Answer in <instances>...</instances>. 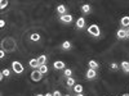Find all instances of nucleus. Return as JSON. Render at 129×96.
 <instances>
[{
  "mask_svg": "<svg viewBox=\"0 0 129 96\" xmlns=\"http://www.w3.org/2000/svg\"><path fill=\"white\" fill-rule=\"evenodd\" d=\"M76 96H84L83 94H76Z\"/></svg>",
  "mask_w": 129,
  "mask_h": 96,
  "instance_id": "nucleus-31",
  "label": "nucleus"
},
{
  "mask_svg": "<svg viewBox=\"0 0 129 96\" xmlns=\"http://www.w3.org/2000/svg\"><path fill=\"white\" fill-rule=\"evenodd\" d=\"M88 66H89V68H90V69H95V70H97V69L100 68V64L97 63L95 60H89Z\"/></svg>",
  "mask_w": 129,
  "mask_h": 96,
  "instance_id": "nucleus-15",
  "label": "nucleus"
},
{
  "mask_svg": "<svg viewBox=\"0 0 129 96\" xmlns=\"http://www.w3.org/2000/svg\"><path fill=\"white\" fill-rule=\"evenodd\" d=\"M30 40L36 42V41H39V40H40V35H39V34H32V35L30 36Z\"/></svg>",
  "mask_w": 129,
  "mask_h": 96,
  "instance_id": "nucleus-20",
  "label": "nucleus"
},
{
  "mask_svg": "<svg viewBox=\"0 0 129 96\" xmlns=\"http://www.w3.org/2000/svg\"><path fill=\"white\" fill-rule=\"evenodd\" d=\"M59 20H61V22L62 23H71L72 22V16L71 14H64V16H61L59 17Z\"/></svg>",
  "mask_w": 129,
  "mask_h": 96,
  "instance_id": "nucleus-4",
  "label": "nucleus"
},
{
  "mask_svg": "<svg viewBox=\"0 0 129 96\" xmlns=\"http://www.w3.org/2000/svg\"><path fill=\"white\" fill-rule=\"evenodd\" d=\"M71 74H72V70H71L70 68H66V69L63 70V76H64V77L70 78V77H71Z\"/></svg>",
  "mask_w": 129,
  "mask_h": 96,
  "instance_id": "nucleus-18",
  "label": "nucleus"
},
{
  "mask_svg": "<svg viewBox=\"0 0 129 96\" xmlns=\"http://www.w3.org/2000/svg\"><path fill=\"white\" fill-rule=\"evenodd\" d=\"M110 67H111L112 70H117V69H119V66H117L116 63H111V64H110Z\"/></svg>",
  "mask_w": 129,
  "mask_h": 96,
  "instance_id": "nucleus-24",
  "label": "nucleus"
},
{
  "mask_svg": "<svg viewBox=\"0 0 129 96\" xmlns=\"http://www.w3.org/2000/svg\"><path fill=\"white\" fill-rule=\"evenodd\" d=\"M120 24L123 27H129V17L128 16H124L121 19H120Z\"/></svg>",
  "mask_w": 129,
  "mask_h": 96,
  "instance_id": "nucleus-13",
  "label": "nucleus"
},
{
  "mask_svg": "<svg viewBox=\"0 0 129 96\" xmlns=\"http://www.w3.org/2000/svg\"><path fill=\"white\" fill-rule=\"evenodd\" d=\"M53 67H54V69H66V68H64V63H63V62H61V60L54 62Z\"/></svg>",
  "mask_w": 129,
  "mask_h": 96,
  "instance_id": "nucleus-11",
  "label": "nucleus"
},
{
  "mask_svg": "<svg viewBox=\"0 0 129 96\" xmlns=\"http://www.w3.org/2000/svg\"><path fill=\"white\" fill-rule=\"evenodd\" d=\"M44 96H53V94H49V92H48V94H45Z\"/></svg>",
  "mask_w": 129,
  "mask_h": 96,
  "instance_id": "nucleus-28",
  "label": "nucleus"
},
{
  "mask_svg": "<svg viewBox=\"0 0 129 96\" xmlns=\"http://www.w3.org/2000/svg\"><path fill=\"white\" fill-rule=\"evenodd\" d=\"M12 69H13V72L14 73H17V74H19V73H22L23 72V66L19 62H13L12 63Z\"/></svg>",
  "mask_w": 129,
  "mask_h": 96,
  "instance_id": "nucleus-2",
  "label": "nucleus"
},
{
  "mask_svg": "<svg viewBox=\"0 0 129 96\" xmlns=\"http://www.w3.org/2000/svg\"><path fill=\"white\" fill-rule=\"evenodd\" d=\"M47 60H48L47 55H40V56L38 58V63H39V66H45V64H47Z\"/></svg>",
  "mask_w": 129,
  "mask_h": 96,
  "instance_id": "nucleus-10",
  "label": "nucleus"
},
{
  "mask_svg": "<svg viewBox=\"0 0 129 96\" xmlns=\"http://www.w3.org/2000/svg\"><path fill=\"white\" fill-rule=\"evenodd\" d=\"M88 34L92 35L93 37H98L101 35V30H100V27L97 24H90L88 27Z\"/></svg>",
  "mask_w": 129,
  "mask_h": 96,
  "instance_id": "nucleus-1",
  "label": "nucleus"
},
{
  "mask_svg": "<svg viewBox=\"0 0 129 96\" xmlns=\"http://www.w3.org/2000/svg\"><path fill=\"white\" fill-rule=\"evenodd\" d=\"M74 91L76 94H83V86H81V84H75V86H74Z\"/></svg>",
  "mask_w": 129,
  "mask_h": 96,
  "instance_id": "nucleus-17",
  "label": "nucleus"
},
{
  "mask_svg": "<svg viewBox=\"0 0 129 96\" xmlns=\"http://www.w3.org/2000/svg\"><path fill=\"white\" fill-rule=\"evenodd\" d=\"M87 80H94V78H97V70L95 69H88V72H87Z\"/></svg>",
  "mask_w": 129,
  "mask_h": 96,
  "instance_id": "nucleus-6",
  "label": "nucleus"
},
{
  "mask_svg": "<svg viewBox=\"0 0 129 96\" xmlns=\"http://www.w3.org/2000/svg\"><path fill=\"white\" fill-rule=\"evenodd\" d=\"M120 67H121V69L124 70V73H129V62H126V60L121 62Z\"/></svg>",
  "mask_w": 129,
  "mask_h": 96,
  "instance_id": "nucleus-12",
  "label": "nucleus"
},
{
  "mask_svg": "<svg viewBox=\"0 0 129 96\" xmlns=\"http://www.w3.org/2000/svg\"><path fill=\"white\" fill-rule=\"evenodd\" d=\"M4 56H5V51H4V50L2 49V51H0V58H2V59H3Z\"/></svg>",
  "mask_w": 129,
  "mask_h": 96,
  "instance_id": "nucleus-26",
  "label": "nucleus"
},
{
  "mask_svg": "<svg viewBox=\"0 0 129 96\" xmlns=\"http://www.w3.org/2000/svg\"><path fill=\"white\" fill-rule=\"evenodd\" d=\"M64 96H71V95H64Z\"/></svg>",
  "mask_w": 129,
  "mask_h": 96,
  "instance_id": "nucleus-33",
  "label": "nucleus"
},
{
  "mask_svg": "<svg viewBox=\"0 0 129 96\" xmlns=\"http://www.w3.org/2000/svg\"><path fill=\"white\" fill-rule=\"evenodd\" d=\"M4 26H5V20H4V19H2V20H0V27L3 28Z\"/></svg>",
  "mask_w": 129,
  "mask_h": 96,
  "instance_id": "nucleus-27",
  "label": "nucleus"
},
{
  "mask_svg": "<svg viewBox=\"0 0 129 96\" xmlns=\"http://www.w3.org/2000/svg\"><path fill=\"white\" fill-rule=\"evenodd\" d=\"M53 96H62V94H61L58 90H56L54 92H53Z\"/></svg>",
  "mask_w": 129,
  "mask_h": 96,
  "instance_id": "nucleus-25",
  "label": "nucleus"
},
{
  "mask_svg": "<svg viewBox=\"0 0 129 96\" xmlns=\"http://www.w3.org/2000/svg\"><path fill=\"white\" fill-rule=\"evenodd\" d=\"M116 36H117V38H119V40H125V38H128V36H126V30L120 28L119 31L116 32Z\"/></svg>",
  "mask_w": 129,
  "mask_h": 96,
  "instance_id": "nucleus-5",
  "label": "nucleus"
},
{
  "mask_svg": "<svg viewBox=\"0 0 129 96\" xmlns=\"http://www.w3.org/2000/svg\"><path fill=\"white\" fill-rule=\"evenodd\" d=\"M81 12H83L84 14H89V13L92 12V6H90L89 4H83V5H81Z\"/></svg>",
  "mask_w": 129,
  "mask_h": 96,
  "instance_id": "nucleus-9",
  "label": "nucleus"
},
{
  "mask_svg": "<svg viewBox=\"0 0 129 96\" xmlns=\"http://www.w3.org/2000/svg\"><path fill=\"white\" fill-rule=\"evenodd\" d=\"M28 64H30V67L34 68V69H39V67H40L39 63H38V59H31Z\"/></svg>",
  "mask_w": 129,
  "mask_h": 96,
  "instance_id": "nucleus-16",
  "label": "nucleus"
},
{
  "mask_svg": "<svg viewBox=\"0 0 129 96\" xmlns=\"http://www.w3.org/2000/svg\"><path fill=\"white\" fill-rule=\"evenodd\" d=\"M35 96H44V95H41V94H36Z\"/></svg>",
  "mask_w": 129,
  "mask_h": 96,
  "instance_id": "nucleus-30",
  "label": "nucleus"
},
{
  "mask_svg": "<svg viewBox=\"0 0 129 96\" xmlns=\"http://www.w3.org/2000/svg\"><path fill=\"white\" fill-rule=\"evenodd\" d=\"M85 27V18L84 17H80L78 20H76V28L78 30H83Z\"/></svg>",
  "mask_w": 129,
  "mask_h": 96,
  "instance_id": "nucleus-7",
  "label": "nucleus"
},
{
  "mask_svg": "<svg viewBox=\"0 0 129 96\" xmlns=\"http://www.w3.org/2000/svg\"><path fill=\"white\" fill-rule=\"evenodd\" d=\"M8 0H2V2H0V8H2V9H4L5 6H8Z\"/></svg>",
  "mask_w": 129,
  "mask_h": 96,
  "instance_id": "nucleus-22",
  "label": "nucleus"
},
{
  "mask_svg": "<svg viewBox=\"0 0 129 96\" xmlns=\"http://www.w3.org/2000/svg\"><path fill=\"white\" fill-rule=\"evenodd\" d=\"M66 83H67V86H69V87H74L75 84H76V83H75V80H74L72 77L67 78V82H66Z\"/></svg>",
  "mask_w": 129,
  "mask_h": 96,
  "instance_id": "nucleus-19",
  "label": "nucleus"
},
{
  "mask_svg": "<svg viewBox=\"0 0 129 96\" xmlns=\"http://www.w3.org/2000/svg\"><path fill=\"white\" fill-rule=\"evenodd\" d=\"M39 72H40L41 74L48 73V67H47V66H40V67H39Z\"/></svg>",
  "mask_w": 129,
  "mask_h": 96,
  "instance_id": "nucleus-21",
  "label": "nucleus"
},
{
  "mask_svg": "<svg viewBox=\"0 0 129 96\" xmlns=\"http://www.w3.org/2000/svg\"><path fill=\"white\" fill-rule=\"evenodd\" d=\"M121 96H129V94H124V95H121Z\"/></svg>",
  "mask_w": 129,
  "mask_h": 96,
  "instance_id": "nucleus-32",
  "label": "nucleus"
},
{
  "mask_svg": "<svg viewBox=\"0 0 129 96\" xmlns=\"http://www.w3.org/2000/svg\"><path fill=\"white\" fill-rule=\"evenodd\" d=\"M31 80L35 81V82H39V81L43 80V74L39 72V69H35L34 72L31 73Z\"/></svg>",
  "mask_w": 129,
  "mask_h": 96,
  "instance_id": "nucleus-3",
  "label": "nucleus"
},
{
  "mask_svg": "<svg viewBox=\"0 0 129 96\" xmlns=\"http://www.w3.org/2000/svg\"><path fill=\"white\" fill-rule=\"evenodd\" d=\"M71 48H72V45H71L70 41H63L62 45H61V49H62V50H70Z\"/></svg>",
  "mask_w": 129,
  "mask_h": 96,
  "instance_id": "nucleus-14",
  "label": "nucleus"
},
{
  "mask_svg": "<svg viewBox=\"0 0 129 96\" xmlns=\"http://www.w3.org/2000/svg\"><path fill=\"white\" fill-rule=\"evenodd\" d=\"M126 36H128V38H129V30H126Z\"/></svg>",
  "mask_w": 129,
  "mask_h": 96,
  "instance_id": "nucleus-29",
  "label": "nucleus"
},
{
  "mask_svg": "<svg viewBox=\"0 0 129 96\" xmlns=\"http://www.w3.org/2000/svg\"><path fill=\"white\" fill-rule=\"evenodd\" d=\"M2 73H3V76H4V77H7V78L10 76V70H9V69H4Z\"/></svg>",
  "mask_w": 129,
  "mask_h": 96,
  "instance_id": "nucleus-23",
  "label": "nucleus"
},
{
  "mask_svg": "<svg viewBox=\"0 0 129 96\" xmlns=\"http://www.w3.org/2000/svg\"><path fill=\"white\" fill-rule=\"evenodd\" d=\"M57 13L61 14V16H64V14H67V8L64 6L63 4H59L57 6Z\"/></svg>",
  "mask_w": 129,
  "mask_h": 96,
  "instance_id": "nucleus-8",
  "label": "nucleus"
}]
</instances>
